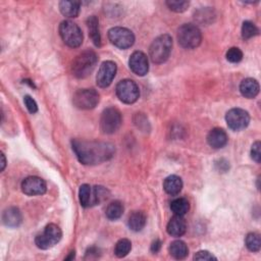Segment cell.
Wrapping results in <instances>:
<instances>
[{
  "label": "cell",
  "mask_w": 261,
  "mask_h": 261,
  "mask_svg": "<svg viewBox=\"0 0 261 261\" xmlns=\"http://www.w3.org/2000/svg\"><path fill=\"white\" fill-rule=\"evenodd\" d=\"M73 150L79 162L85 166H96L113 159L116 148L108 142L73 140Z\"/></svg>",
  "instance_id": "1"
},
{
  "label": "cell",
  "mask_w": 261,
  "mask_h": 261,
  "mask_svg": "<svg viewBox=\"0 0 261 261\" xmlns=\"http://www.w3.org/2000/svg\"><path fill=\"white\" fill-rule=\"evenodd\" d=\"M173 49V39L170 35L165 34L156 38L150 48H149V56L151 61L156 65H162L166 63Z\"/></svg>",
  "instance_id": "2"
},
{
  "label": "cell",
  "mask_w": 261,
  "mask_h": 261,
  "mask_svg": "<svg viewBox=\"0 0 261 261\" xmlns=\"http://www.w3.org/2000/svg\"><path fill=\"white\" fill-rule=\"evenodd\" d=\"M98 62L97 55L94 51L87 50L79 55L73 63L72 72L78 79H85L92 74Z\"/></svg>",
  "instance_id": "3"
},
{
  "label": "cell",
  "mask_w": 261,
  "mask_h": 261,
  "mask_svg": "<svg viewBox=\"0 0 261 261\" xmlns=\"http://www.w3.org/2000/svg\"><path fill=\"white\" fill-rule=\"evenodd\" d=\"M109 198V191L101 186L91 187L90 185L84 184L79 190V199L83 207H92L100 204L102 201Z\"/></svg>",
  "instance_id": "4"
},
{
  "label": "cell",
  "mask_w": 261,
  "mask_h": 261,
  "mask_svg": "<svg viewBox=\"0 0 261 261\" xmlns=\"http://www.w3.org/2000/svg\"><path fill=\"white\" fill-rule=\"evenodd\" d=\"M179 44L186 49L198 47L202 41V34L199 28L193 24H185L178 30Z\"/></svg>",
  "instance_id": "5"
},
{
  "label": "cell",
  "mask_w": 261,
  "mask_h": 261,
  "mask_svg": "<svg viewBox=\"0 0 261 261\" xmlns=\"http://www.w3.org/2000/svg\"><path fill=\"white\" fill-rule=\"evenodd\" d=\"M60 35L63 41L72 48L80 47L83 43V32L80 27L72 21H64L61 24Z\"/></svg>",
  "instance_id": "6"
},
{
  "label": "cell",
  "mask_w": 261,
  "mask_h": 261,
  "mask_svg": "<svg viewBox=\"0 0 261 261\" xmlns=\"http://www.w3.org/2000/svg\"><path fill=\"white\" fill-rule=\"evenodd\" d=\"M63 237L62 230L59 226L55 224L48 225L42 234L38 235L35 239V244L39 249L47 250L56 246Z\"/></svg>",
  "instance_id": "7"
},
{
  "label": "cell",
  "mask_w": 261,
  "mask_h": 261,
  "mask_svg": "<svg viewBox=\"0 0 261 261\" xmlns=\"http://www.w3.org/2000/svg\"><path fill=\"white\" fill-rule=\"evenodd\" d=\"M123 119L119 110L110 108L104 111L100 119V129L104 134H114L122 126Z\"/></svg>",
  "instance_id": "8"
},
{
  "label": "cell",
  "mask_w": 261,
  "mask_h": 261,
  "mask_svg": "<svg viewBox=\"0 0 261 261\" xmlns=\"http://www.w3.org/2000/svg\"><path fill=\"white\" fill-rule=\"evenodd\" d=\"M99 93L94 89H81L73 97L74 106L79 110H93L99 103Z\"/></svg>",
  "instance_id": "9"
},
{
  "label": "cell",
  "mask_w": 261,
  "mask_h": 261,
  "mask_svg": "<svg viewBox=\"0 0 261 261\" xmlns=\"http://www.w3.org/2000/svg\"><path fill=\"white\" fill-rule=\"evenodd\" d=\"M117 95L126 104L135 103L140 96L138 85L133 80H123L117 85Z\"/></svg>",
  "instance_id": "10"
},
{
  "label": "cell",
  "mask_w": 261,
  "mask_h": 261,
  "mask_svg": "<svg viewBox=\"0 0 261 261\" xmlns=\"http://www.w3.org/2000/svg\"><path fill=\"white\" fill-rule=\"evenodd\" d=\"M110 41L121 49H127L134 45L135 36L132 31L122 27H115L109 31Z\"/></svg>",
  "instance_id": "11"
},
{
  "label": "cell",
  "mask_w": 261,
  "mask_h": 261,
  "mask_svg": "<svg viewBox=\"0 0 261 261\" xmlns=\"http://www.w3.org/2000/svg\"><path fill=\"white\" fill-rule=\"evenodd\" d=\"M226 121L231 130L238 132L248 127L250 123V116L242 109H233L227 113Z\"/></svg>",
  "instance_id": "12"
},
{
  "label": "cell",
  "mask_w": 261,
  "mask_h": 261,
  "mask_svg": "<svg viewBox=\"0 0 261 261\" xmlns=\"http://www.w3.org/2000/svg\"><path fill=\"white\" fill-rule=\"evenodd\" d=\"M117 71H118V68L114 62H111V61L104 62L100 66V69L96 77L97 85L100 88H108L109 86H111V84L113 83L117 75Z\"/></svg>",
  "instance_id": "13"
},
{
  "label": "cell",
  "mask_w": 261,
  "mask_h": 261,
  "mask_svg": "<svg viewBox=\"0 0 261 261\" xmlns=\"http://www.w3.org/2000/svg\"><path fill=\"white\" fill-rule=\"evenodd\" d=\"M46 183L38 177H29L22 183V191L28 196L43 195L46 193Z\"/></svg>",
  "instance_id": "14"
},
{
  "label": "cell",
  "mask_w": 261,
  "mask_h": 261,
  "mask_svg": "<svg viewBox=\"0 0 261 261\" xmlns=\"http://www.w3.org/2000/svg\"><path fill=\"white\" fill-rule=\"evenodd\" d=\"M129 66L131 71L140 77L145 76L149 71L148 58L142 51H135L131 56L129 61Z\"/></svg>",
  "instance_id": "15"
},
{
  "label": "cell",
  "mask_w": 261,
  "mask_h": 261,
  "mask_svg": "<svg viewBox=\"0 0 261 261\" xmlns=\"http://www.w3.org/2000/svg\"><path fill=\"white\" fill-rule=\"evenodd\" d=\"M207 143L215 149H221L227 145L228 135L223 129H213L207 135Z\"/></svg>",
  "instance_id": "16"
},
{
  "label": "cell",
  "mask_w": 261,
  "mask_h": 261,
  "mask_svg": "<svg viewBox=\"0 0 261 261\" xmlns=\"http://www.w3.org/2000/svg\"><path fill=\"white\" fill-rule=\"evenodd\" d=\"M3 221L9 228H18L23 222L22 213L17 207H9L3 215Z\"/></svg>",
  "instance_id": "17"
},
{
  "label": "cell",
  "mask_w": 261,
  "mask_h": 261,
  "mask_svg": "<svg viewBox=\"0 0 261 261\" xmlns=\"http://www.w3.org/2000/svg\"><path fill=\"white\" fill-rule=\"evenodd\" d=\"M167 231L172 237H182L187 231V224L183 217L175 216L168 224Z\"/></svg>",
  "instance_id": "18"
},
{
  "label": "cell",
  "mask_w": 261,
  "mask_h": 261,
  "mask_svg": "<svg viewBox=\"0 0 261 261\" xmlns=\"http://www.w3.org/2000/svg\"><path fill=\"white\" fill-rule=\"evenodd\" d=\"M240 92L246 98H255L259 93V84L255 79H245L240 85Z\"/></svg>",
  "instance_id": "19"
},
{
  "label": "cell",
  "mask_w": 261,
  "mask_h": 261,
  "mask_svg": "<svg viewBox=\"0 0 261 261\" xmlns=\"http://www.w3.org/2000/svg\"><path fill=\"white\" fill-rule=\"evenodd\" d=\"M164 189L169 195L176 196L180 194L183 189V181L178 176H170L164 182Z\"/></svg>",
  "instance_id": "20"
},
{
  "label": "cell",
  "mask_w": 261,
  "mask_h": 261,
  "mask_svg": "<svg viewBox=\"0 0 261 261\" xmlns=\"http://www.w3.org/2000/svg\"><path fill=\"white\" fill-rule=\"evenodd\" d=\"M87 27L89 30V36L92 39L95 46H101V35L99 31V21L95 16L88 18L87 20Z\"/></svg>",
  "instance_id": "21"
},
{
  "label": "cell",
  "mask_w": 261,
  "mask_h": 261,
  "mask_svg": "<svg viewBox=\"0 0 261 261\" xmlns=\"http://www.w3.org/2000/svg\"><path fill=\"white\" fill-rule=\"evenodd\" d=\"M80 9L81 4L79 2H68V0H64V2L60 3L61 13L67 18H77L80 14Z\"/></svg>",
  "instance_id": "22"
},
{
  "label": "cell",
  "mask_w": 261,
  "mask_h": 261,
  "mask_svg": "<svg viewBox=\"0 0 261 261\" xmlns=\"http://www.w3.org/2000/svg\"><path fill=\"white\" fill-rule=\"evenodd\" d=\"M146 216L142 212H134L132 215H130L128 220V226L129 228L134 232H140L144 229L146 225Z\"/></svg>",
  "instance_id": "23"
},
{
  "label": "cell",
  "mask_w": 261,
  "mask_h": 261,
  "mask_svg": "<svg viewBox=\"0 0 261 261\" xmlns=\"http://www.w3.org/2000/svg\"><path fill=\"white\" fill-rule=\"evenodd\" d=\"M170 254L175 258V259H178V260H181V259H185L188 254H189V249H188V246L186 245L185 242L183 241H174L171 245H170Z\"/></svg>",
  "instance_id": "24"
},
{
  "label": "cell",
  "mask_w": 261,
  "mask_h": 261,
  "mask_svg": "<svg viewBox=\"0 0 261 261\" xmlns=\"http://www.w3.org/2000/svg\"><path fill=\"white\" fill-rule=\"evenodd\" d=\"M171 210L175 216L184 217L190 210L189 201L186 198H177L171 203Z\"/></svg>",
  "instance_id": "25"
},
{
  "label": "cell",
  "mask_w": 261,
  "mask_h": 261,
  "mask_svg": "<svg viewBox=\"0 0 261 261\" xmlns=\"http://www.w3.org/2000/svg\"><path fill=\"white\" fill-rule=\"evenodd\" d=\"M124 211H125V208H124V205L122 202L114 201L108 206L106 215L109 220L117 221L123 216Z\"/></svg>",
  "instance_id": "26"
},
{
  "label": "cell",
  "mask_w": 261,
  "mask_h": 261,
  "mask_svg": "<svg viewBox=\"0 0 261 261\" xmlns=\"http://www.w3.org/2000/svg\"><path fill=\"white\" fill-rule=\"evenodd\" d=\"M245 244L246 247L251 251V252H258L261 248V239L260 235L257 233H250L247 235L245 239Z\"/></svg>",
  "instance_id": "27"
},
{
  "label": "cell",
  "mask_w": 261,
  "mask_h": 261,
  "mask_svg": "<svg viewBox=\"0 0 261 261\" xmlns=\"http://www.w3.org/2000/svg\"><path fill=\"white\" fill-rule=\"evenodd\" d=\"M131 249H132L131 241L128 239H122L116 245L115 254L117 257L123 258V257H126L130 253Z\"/></svg>",
  "instance_id": "28"
},
{
  "label": "cell",
  "mask_w": 261,
  "mask_h": 261,
  "mask_svg": "<svg viewBox=\"0 0 261 261\" xmlns=\"http://www.w3.org/2000/svg\"><path fill=\"white\" fill-rule=\"evenodd\" d=\"M258 33H259L258 28L252 22L246 21V22L243 23V26H242V37H243V39H245V40L251 39V38L257 36Z\"/></svg>",
  "instance_id": "29"
},
{
  "label": "cell",
  "mask_w": 261,
  "mask_h": 261,
  "mask_svg": "<svg viewBox=\"0 0 261 261\" xmlns=\"http://www.w3.org/2000/svg\"><path fill=\"white\" fill-rule=\"evenodd\" d=\"M169 9L175 13H184L189 8V2H179V0H170L167 2Z\"/></svg>",
  "instance_id": "30"
},
{
  "label": "cell",
  "mask_w": 261,
  "mask_h": 261,
  "mask_svg": "<svg viewBox=\"0 0 261 261\" xmlns=\"http://www.w3.org/2000/svg\"><path fill=\"white\" fill-rule=\"evenodd\" d=\"M227 60L232 64H238L243 60V52L238 47H232L227 52Z\"/></svg>",
  "instance_id": "31"
},
{
  "label": "cell",
  "mask_w": 261,
  "mask_h": 261,
  "mask_svg": "<svg viewBox=\"0 0 261 261\" xmlns=\"http://www.w3.org/2000/svg\"><path fill=\"white\" fill-rule=\"evenodd\" d=\"M24 102H25V106L27 107V109H28L30 114L34 115V114H36L38 112L37 103H36V101L31 96H29V95L25 96L24 97Z\"/></svg>",
  "instance_id": "32"
},
{
  "label": "cell",
  "mask_w": 261,
  "mask_h": 261,
  "mask_svg": "<svg viewBox=\"0 0 261 261\" xmlns=\"http://www.w3.org/2000/svg\"><path fill=\"white\" fill-rule=\"evenodd\" d=\"M260 146H261L260 142L257 141V142H255V143L252 145V148H251V158H252V160H253L255 163H257V164H259L260 161H261Z\"/></svg>",
  "instance_id": "33"
},
{
  "label": "cell",
  "mask_w": 261,
  "mask_h": 261,
  "mask_svg": "<svg viewBox=\"0 0 261 261\" xmlns=\"http://www.w3.org/2000/svg\"><path fill=\"white\" fill-rule=\"evenodd\" d=\"M194 259L195 260H217V257L214 254H212L210 251L202 250L197 252L194 255Z\"/></svg>",
  "instance_id": "34"
},
{
  "label": "cell",
  "mask_w": 261,
  "mask_h": 261,
  "mask_svg": "<svg viewBox=\"0 0 261 261\" xmlns=\"http://www.w3.org/2000/svg\"><path fill=\"white\" fill-rule=\"evenodd\" d=\"M99 249L97 247H90L86 251V259H92V258H97L99 256Z\"/></svg>",
  "instance_id": "35"
},
{
  "label": "cell",
  "mask_w": 261,
  "mask_h": 261,
  "mask_svg": "<svg viewBox=\"0 0 261 261\" xmlns=\"http://www.w3.org/2000/svg\"><path fill=\"white\" fill-rule=\"evenodd\" d=\"M216 167L222 173H226L230 169L229 163L227 161H225V160H220L219 162H217L216 163Z\"/></svg>",
  "instance_id": "36"
},
{
  "label": "cell",
  "mask_w": 261,
  "mask_h": 261,
  "mask_svg": "<svg viewBox=\"0 0 261 261\" xmlns=\"http://www.w3.org/2000/svg\"><path fill=\"white\" fill-rule=\"evenodd\" d=\"M161 248H162V242H161V240L156 239V240L152 243V245H151V251H152L153 253H158V252L161 250Z\"/></svg>",
  "instance_id": "37"
},
{
  "label": "cell",
  "mask_w": 261,
  "mask_h": 261,
  "mask_svg": "<svg viewBox=\"0 0 261 261\" xmlns=\"http://www.w3.org/2000/svg\"><path fill=\"white\" fill-rule=\"evenodd\" d=\"M2 160H3V163H2V171H4L5 170V168H6V165H7V161H6V156H5V154L4 153H2Z\"/></svg>",
  "instance_id": "38"
},
{
  "label": "cell",
  "mask_w": 261,
  "mask_h": 261,
  "mask_svg": "<svg viewBox=\"0 0 261 261\" xmlns=\"http://www.w3.org/2000/svg\"><path fill=\"white\" fill-rule=\"evenodd\" d=\"M74 258H75V251H72L71 254H70V256L66 258V260H72V259H74Z\"/></svg>",
  "instance_id": "39"
}]
</instances>
